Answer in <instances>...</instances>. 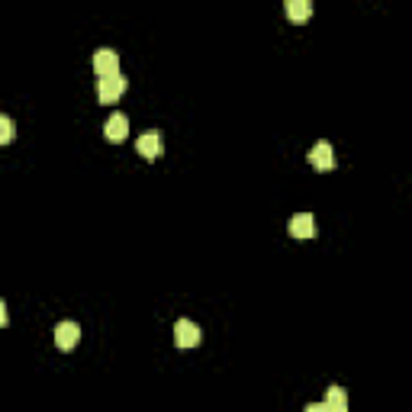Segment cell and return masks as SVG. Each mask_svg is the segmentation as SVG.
Wrapping results in <instances>:
<instances>
[{"instance_id": "obj_5", "label": "cell", "mask_w": 412, "mask_h": 412, "mask_svg": "<svg viewBox=\"0 0 412 412\" xmlns=\"http://www.w3.org/2000/svg\"><path fill=\"white\" fill-rule=\"evenodd\" d=\"M77 342H81V328H77V322H59V326H55V345H59L61 351L77 348Z\"/></svg>"}, {"instance_id": "obj_2", "label": "cell", "mask_w": 412, "mask_h": 412, "mask_svg": "<svg viewBox=\"0 0 412 412\" xmlns=\"http://www.w3.org/2000/svg\"><path fill=\"white\" fill-rule=\"evenodd\" d=\"M174 345L177 348H197L200 345V328L190 319H177L174 322Z\"/></svg>"}, {"instance_id": "obj_7", "label": "cell", "mask_w": 412, "mask_h": 412, "mask_svg": "<svg viewBox=\"0 0 412 412\" xmlns=\"http://www.w3.org/2000/svg\"><path fill=\"white\" fill-rule=\"evenodd\" d=\"M290 236L293 238H316V219L310 213H296L290 219Z\"/></svg>"}, {"instance_id": "obj_6", "label": "cell", "mask_w": 412, "mask_h": 412, "mask_svg": "<svg viewBox=\"0 0 412 412\" xmlns=\"http://www.w3.org/2000/svg\"><path fill=\"white\" fill-rule=\"evenodd\" d=\"M310 165L316 171H332V168H335V152H332V145H328V142H316V145H312Z\"/></svg>"}, {"instance_id": "obj_13", "label": "cell", "mask_w": 412, "mask_h": 412, "mask_svg": "<svg viewBox=\"0 0 412 412\" xmlns=\"http://www.w3.org/2000/svg\"><path fill=\"white\" fill-rule=\"evenodd\" d=\"M306 412H328V409H326V403H312V406H306Z\"/></svg>"}, {"instance_id": "obj_3", "label": "cell", "mask_w": 412, "mask_h": 412, "mask_svg": "<svg viewBox=\"0 0 412 412\" xmlns=\"http://www.w3.org/2000/svg\"><path fill=\"white\" fill-rule=\"evenodd\" d=\"M93 71H97V77L119 75V55L113 49H97L93 52Z\"/></svg>"}, {"instance_id": "obj_12", "label": "cell", "mask_w": 412, "mask_h": 412, "mask_svg": "<svg viewBox=\"0 0 412 412\" xmlns=\"http://www.w3.org/2000/svg\"><path fill=\"white\" fill-rule=\"evenodd\" d=\"M7 319H10V316H7V303H3V300H0V328L7 326Z\"/></svg>"}, {"instance_id": "obj_11", "label": "cell", "mask_w": 412, "mask_h": 412, "mask_svg": "<svg viewBox=\"0 0 412 412\" xmlns=\"http://www.w3.org/2000/svg\"><path fill=\"white\" fill-rule=\"evenodd\" d=\"M13 135H17V129H13V119H10V116H0V145L13 142Z\"/></svg>"}, {"instance_id": "obj_10", "label": "cell", "mask_w": 412, "mask_h": 412, "mask_svg": "<svg viewBox=\"0 0 412 412\" xmlns=\"http://www.w3.org/2000/svg\"><path fill=\"white\" fill-rule=\"evenodd\" d=\"M326 409H328V412H345V409H348V396H345V390H342V387H328Z\"/></svg>"}, {"instance_id": "obj_1", "label": "cell", "mask_w": 412, "mask_h": 412, "mask_svg": "<svg viewBox=\"0 0 412 412\" xmlns=\"http://www.w3.org/2000/svg\"><path fill=\"white\" fill-rule=\"evenodd\" d=\"M126 77H97V97H100V103H116L123 93H126Z\"/></svg>"}, {"instance_id": "obj_9", "label": "cell", "mask_w": 412, "mask_h": 412, "mask_svg": "<svg viewBox=\"0 0 412 412\" xmlns=\"http://www.w3.org/2000/svg\"><path fill=\"white\" fill-rule=\"evenodd\" d=\"M287 17L293 23H306L312 17V0H287Z\"/></svg>"}, {"instance_id": "obj_8", "label": "cell", "mask_w": 412, "mask_h": 412, "mask_svg": "<svg viewBox=\"0 0 412 412\" xmlns=\"http://www.w3.org/2000/svg\"><path fill=\"white\" fill-rule=\"evenodd\" d=\"M103 135H107L109 142H123V139L129 135V116L113 113V116L107 119V126H103Z\"/></svg>"}, {"instance_id": "obj_4", "label": "cell", "mask_w": 412, "mask_h": 412, "mask_svg": "<svg viewBox=\"0 0 412 412\" xmlns=\"http://www.w3.org/2000/svg\"><path fill=\"white\" fill-rule=\"evenodd\" d=\"M135 152L142 155V158L155 161V158H161V155H165V142H161L158 132H145V135H139V139H135Z\"/></svg>"}]
</instances>
